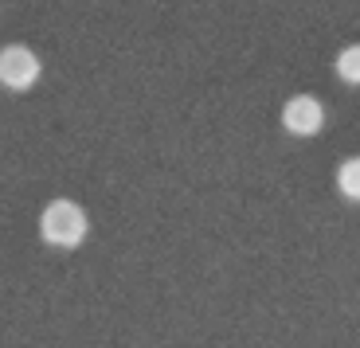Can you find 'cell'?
Returning <instances> with one entry per match:
<instances>
[{"mask_svg": "<svg viewBox=\"0 0 360 348\" xmlns=\"http://www.w3.org/2000/svg\"><path fill=\"white\" fill-rule=\"evenodd\" d=\"M282 125L294 137H314V134H321V125H325V106L314 94H294L282 106Z\"/></svg>", "mask_w": 360, "mask_h": 348, "instance_id": "3", "label": "cell"}, {"mask_svg": "<svg viewBox=\"0 0 360 348\" xmlns=\"http://www.w3.org/2000/svg\"><path fill=\"white\" fill-rule=\"evenodd\" d=\"M90 231V219L75 200H51V204L39 212V239L47 247H59V250H75L82 247Z\"/></svg>", "mask_w": 360, "mask_h": 348, "instance_id": "1", "label": "cell"}, {"mask_svg": "<svg viewBox=\"0 0 360 348\" xmlns=\"http://www.w3.org/2000/svg\"><path fill=\"white\" fill-rule=\"evenodd\" d=\"M44 75V63L32 47L24 44H8L0 47V86L8 90H32Z\"/></svg>", "mask_w": 360, "mask_h": 348, "instance_id": "2", "label": "cell"}, {"mask_svg": "<svg viewBox=\"0 0 360 348\" xmlns=\"http://www.w3.org/2000/svg\"><path fill=\"white\" fill-rule=\"evenodd\" d=\"M337 188H341L345 200H356L360 204V157L341 161V169H337Z\"/></svg>", "mask_w": 360, "mask_h": 348, "instance_id": "4", "label": "cell"}, {"mask_svg": "<svg viewBox=\"0 0 360 348\" xmlns=\"http://www.w3.org/2000/svg\"><path fill=\"white\" fill-rule=\"evenodd\" d=\"M337 75H341L349 86H360V44L345 47V51L337 55Z\"/></svg>", "mask_w": 360, "mask_h": 348, "instance_id": "5", "label": "cell"}]
</instances>
